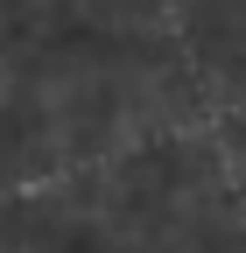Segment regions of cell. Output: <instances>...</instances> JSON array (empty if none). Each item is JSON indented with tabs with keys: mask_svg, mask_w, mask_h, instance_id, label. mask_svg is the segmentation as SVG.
<instances>
[]
</instances>
